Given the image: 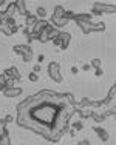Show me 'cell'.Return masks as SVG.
Returning <instances> with one entry per match:
<instances>
[{"mask_svg": "<svg viewBox=\"0 0 116 145\" xmlns=\"http://www.w3.org/2000/svg\"><path fill=\"white\" fill-rule=\"evenodd\" d=\"M59 110H60L59 105H54V103H51L48 101L34 106L31 111L28 113V116L33 119V125H37V127H34V130L42 131V128H54L53 125L57 120Z\"/></svg>", "mask_w": 116, "mask_h": 145, "instance_id": "cell-1", "label": "cell"}, {"mask_svg": "<svg viewBox=\"0 0 116 145\" xmlns=\"http://www.w3.org/2000/svg\"><path fill=\"white\" fill-rule=\"evenodd\" d=\"M19 93H20V89H16V91H6V94L11 96V94H19Z\"/></svg>", "mask_w": 116, "mask_h": 145, "instance_id": "cell-2", "label": "cell"}]
</instances>
